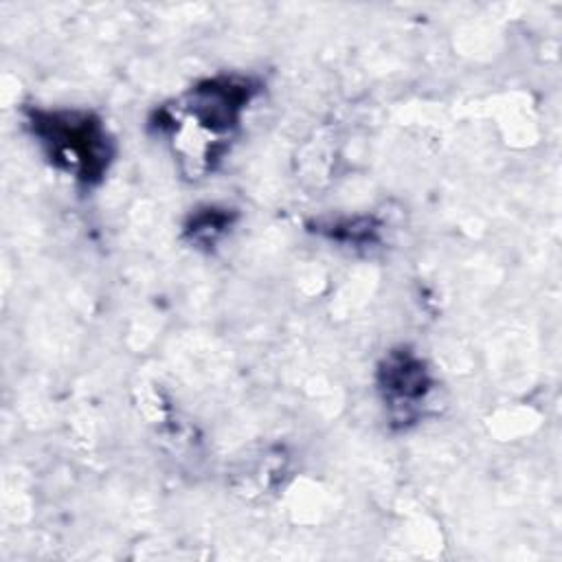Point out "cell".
<instances>
[{"label":"cell","mask_w":562,"mask_h":562,"mask_svg":"<svg viewBox=\"0 0 562 562\" xmlns=\"http://www.w3.org/2000/svg\"><path fill=\"white\" fill-rule=\"evenodd\" d=\"M378 391L391 422H417L435 391V378L424 358L408 347L391 349L378 367Z\"/></svg>","instance_id":"obj_3"},{"label":"cell","mask_w":562,"mask_h":562,"mask_svg":"<svg viewBox=\"0 0 562 562\" xmlns=\"http://www.w3.org/2000/svg\"><path fill=\"white\" fill-rule=\"evenodd\" d=\"M231 226V211L228 209H215V206H206L198 213H193L191 222L187 224V233L191 237V241L195 244H215L220 235H224V231Z\"/></svg>","instance_id":"obj_4"},{"label":"cell","mask_w":562,"mask_h":562,"mask_svg":"<svg viewBox=\"0 0 562 562\" xmlns=\"http://www.w3.org/2000/svg\"><path fill=\"white\" fill-rule=\"evenodd\" d=\"M261 86L239 72H224L193 83L176 103L156 112V127L191 165V173L213 169L239 130Z\"/></svg>","instance_id":"obj_1"},{"label":"cell","mask_w":562,"mask_h":562,"mask_svg":"<svg viewBox=\"0 0 562 562\" xmlns=\"http://www.w3.org/2000/svg\"><path fill=\"white\" fill-rule=\"evenodd\" d=\"M24 125L46 160L83 187L99 184L112 160L114 138L105 123L90 110L29 108Z\"/></svg>","instance_id":"obj_2"}]
</instances>
